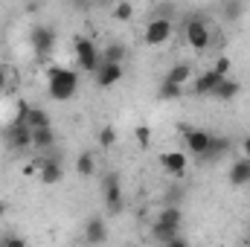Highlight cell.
Masks as SVG:
<instances>
[{"mask_svg": "<svg viewBox=\"0 0 250 247\" xmlns=\"http://www.w3.org/2000/svg\"><path fill=\"white\" fill-rule=\"evenodd\" d=\"M0 247H3V242H0Z\"/></svg>", "mask_w": 250, "mask_h": 247, "instance_id": "obj_35", "label": "cell"}, {"mask_svg": "<svg viewBox=\"0 0 250 247\" xmlns=\"http://www.w3.org/2000/svg\"><path fill=\"white\" fill-rule=\"evenodd\" d=\"M29 44H32V53L38 59H50V53L56 50V29L47 23H35L29 32Z\"/></svg>", "mask_w": 250, "mask_h": 247, "instance_id": "obj_6", "label": "cell"}, {"mask_svg": "<svg viewBox=\"0 0 250 247\" xmlns=\"http://www.w3.org/2000/svg\"><path fill=\"white\" fill-rule=\"evenodd\" d=\"M218 84H221V76H218L215 70H207V73H201V76H195V84H192V93H195V96H212Z\"/></svg>", "mask_w": 250, "mask_h": 247, "instance_id": "obj_13", "label": "cell"}, {"mask_svg": "<svg viewBox=\"0 0 250 247\" xmlns=\"http://www.w3.org/2000/svg\"><path fill=\"white\" fill-rule=\"evenodd\" d=\"M102 201H105L108 215H120V212H123L125 198H123V181H120V172H105V175H102Z\"/></svg>", "mask_w": 250, "mask_h": 247, "instance_id": "obj_2", "label": "cell"}, {"mask_svg": "<svg viewBox=\"0 0 250 247\" xmlns=\"http://www.w3.org/2000/svg\"><path fill=\"white\" fill-rule=\"evenodd\" d=\"M38 181L44 186H56V184H62V178H64V166H62V160L56 157V154H41L38 160Z\"/></svg>", "mask_w": 250, "mask_h": 247, "instance_id": "obj_7", "label": "cell"}, {"mask_svg": "<svg viewBox=\"0 0 250 247\" xmlns=\"http://www.w3.org/2000/svg\"><path fill=\"white\" fill-rule=\"evenodd\" d=\"M166 247H189V242L184 239V236H175V239H172V242H169Z\"/></svg>", "mask_w": 250, "mask_h": 247, "instance_id": "obj_31", "label": "cell"}, {"mask_svg": "<svg viewBox=\"0 0 250 247\" xmlns=\"http://www.w3.org/2000/svg\"><path fill=\"white\" fill-rule=\"evenodd\" d=\"M242 154H245V160H250V137L242 140Z\"/></svg>", "mask_w": 250, "mask_h": 247, "instance_id": "obj_32", "label": "cell"}, {"mask_svg": "<svg viewBox=\"0 0 250 247\" xmlns=\"http://www.w3.org/2000/svg\"><path fill=\"white\" fill-rule=\"evenodd\" d=\"M189 79H192V64H187V62L172 64L169 73H166V82H172V84H178V87H184Z\"/></svg>", "mask_w": 250, "mask_h": 247, "instance_id": "obj_19", "label": "cell"}, {"mask_svg": "<svg viewBox=\"0 0 250 247\" xmlns=\"http://www.w3.org/2000/svg\"><path fill=\"white\" fill-rule=\"evenodd\" d=\"M157 224H166V227H172V230H181V224H184V209L181 206H163L160 212H157V218H154Z\"/></svg>", "mask_w": 250, "mask_h": 247, "instance_id": "obj_18", "label": "cell"}, {"mask_svg": "<svg viewBox=\"0 0 250 247\" xmlns=\"http://www.w3.org/2000/svg\"><path fill=\"white\" fill-rule=\"evenodd\" d=\"M209 143H212V134H207L201 128H184V145H187V151L195 160H201L207 154Z\"/></svg>", "mask_w": 250, "mask_h": 247, "instance_id": "obj_9", "label": "cell"}, {"mask_svg": "<svg viewBox=\"0 0 250 247\" xmlns=\"http://www.w3.org/2000/svg\"><path fill=\"white\" fill-rule=\"evenodd\" d=\"M76 172H79L82 178H90V175H96V157H93L90 151L79 154V160H76Z\"/></svg>", "mask_w": 250, "mask_h": 247, "instance_id": "obj_22", "label": "cell"}, {"mask_svg": "<svg viewBox=\"0 0 250 247\" xmlns=\"http://www.w3.org/2000/svg\"><path fill=\"white\" fill-rule=\"evenodd\" d=\"M134 137H137V145H140V148H148V143H151V128H148V125H137V128H134Z\"/></svg>", "mask_w": 250, "mask_h": 247, "instance_id": "obj_27", "label": "cell"}, {"mask_svg": "<svg viewBox=\"0 0 250 247\" xmlns=\"http://www.w3.org/2000/svg\"><path fill=\"white\" fill-rule=\"evenodd\" d=\"M125 59H128V47L123 41H111L105 44V50H99V64H123L125 67Z\"/></svg>", "mask_w": 250, "mask_h": 247, "instance_id": "obj_15", "label": "cell"}, {"mask_svg": "<svg viewBox=\"0 0 250 247\" xmlns=\"http://www.w3.org/2000/svg\"><path fill=\"white\" fill-rule=\"evenodd\" d=\"M184 35H187V44L192 50H198V53H204V50L209 47V41H212V32H209L207 21H204L201 15H192V18H189L187 26H184Z\"/></svg>", "mask_w": 250, "mask_h": 247, "instance_id": "obj_3", "label": "cell"}, {"mask_svg": "<svg viewBox=\"0 0 250 247\" xmlns=\"http://www.w3.org/2000/svg\"><path fill=\"white\" fill-rule=\"evenodd\" d=\"M160 166L172 175V178H184L187 175V154H181V151H163L160 154Z\"/></svg>", "mask_w": 250, "mask_h": 247, "instance_id": "obj_12", "label": "cell"}, {"mask_svg": "<svg viewBox=\"0 0 250 247\" xmlns=\"http://www.w3.org/2000/svg\"><path fill=\"white\" fill-rule=\"evenodd\" d=\"M56 131H53V125L50 128H35L32 131V148L35 151H41V154H50V151H56Z\"/></svg>", "mask_w": 250, "mask_h": 247, "instance_id": "obj_14", "label": "cell"}, {"mask_svg": "<svg viewBox=\"0 0 250 247\" xmlns=\"http://www.w3.org/2000/svg\"><path fill=\"white\" fill-rule=\"evenodd\" d=\"M84 242L90 247H99V245L108 242V221H105L102 215L87 218V224H84Z\"/></svg>", "mask_w": 250, "mask_h": 247, "instance_id": "obj_10", "label": "cell"}, {"mask_svg": "<svg viewBox=\"0 0 250 247\" xmlns=\"http://www.w3.org/2000/svg\"><path fill=\"white\" fill-rule=\"evenodd\" d=\"M9 212V206H6V201H0V221H3V215Z\"/></svg>", "mask_w": 250, "mask_h": 247, "instance_id": "obj_33", "label": "cell"}, {"mask_svg": "<svg viewBox=\"0 0 250 247\" xmlns=\"http://www.w3.org/2000/svg\"><path fill=\"white\" fill-rule=\"evenodd\" d=\"M248 12V6L245 3H236V0H227V3H221V15H224V21H239L242 15Z\"/></svg>", "mask_w": 250, "mask_h": 247, "instance_id": "obj_23", "label": "cell"}, {"mask_svg": "<svg viewBox=\"0 0 250 247\" xmlns=\"http://www.w3.org/2000/svg\"><path fill=\"white\" fill-rule=\"evenodd\" d=\"M157 96L160 99H181L184 96V87H178V84H172V82H160V90H157Z\"/></svg>", "mask_w": 250, "mask_h": 247, "instance_id": "obj_24", "label": "cell"}, {"mask_svg": "<svg viewBox=\"0 0 250 247\" xmlns=\"http://www.w3.org/2000/svg\"><path fill=\"white\" fill-rule=\"evenodd\" d=\"M239 93H242V84H239L236 79H221V84L215 87V93H212V96H215V99H221V102H233Z\"/></svg>", "mask_w": 250, "mask_h": 247, "instance_id": "obj_20", "label": "cell"}, {"mask_svg": "<svg viewBox=\"0 0 250 247\" xmlns=\"http://www.w3.org/2000/svg\"><path fill=\"white\" fill-rule=\"evenodd\" d=\"M111 15H114L117 21H131V18H134V3H128V0L117 3V6L111 9Z\"/></svg>", "mask_w": 250, "mask_h": 247, "instance_id": "obj_26", "label": "cell"}, {"mask_svg": "<svg viewBox=\"0 0 250 247\" xmlns=\"http://www.w3.org/2000/svg\"><path fill=\"white\" fill-rule=\"evenodd\" d=\"M227 181H230V186H250V160H245V157L236 160L227 172Z\"/></svg>", "mask_w": 250, "mask_h": 247, "instance_id": "obj_16", "label": "cell"}, {"mask_svg": "<svg viewBox=\"0 0 250 247\" xmlns=\"http://www.w3.org/2000/svg\"><path fill=\"white\" fill-rule=\"evenodd\" d=\"M3 140L12 151H26V148H32V128L26 123H12L3 131Z\"/></svg>", "mask_w": 250, "mask_h": 247, "instance_id": "obj_8", "label": "cell"}, {"mask_svg": "<svg viewBox=\"0 0 250 247\" xmlns=\"http://www.w3.org/2000/svg\"><path fill=\"white\" fill-rule=\"evenodd\" d=\"M248 247H250V233H248Z\"/></svg>", "mask_w": 250, "mask_h": 247, "instance_id": "obj_34", "label": "cell"}, {"mask_svg": "<svg viewBox=\"0 0 250 247\" xmlns=\"http://www.w3.org/2000/svg\"><path fill=\"white\" fill-rule=\"evenodd\" d=\"M114 143H117V128L114 125H102L99 128V145L102 148H111Z\"/></svg>", "mask_w": 250, "mask_h": 247, "instance_id": "obj_25", "label": "cell"}, {"mask_svg": "<svg viewBox=\"0 0 250 247\" xmlns=\"http://www.w3.org/2000/svg\"><path fill=\"white\" fill-rule=\"evenodd\" d=\"M6 87H9V67H3V64H0V93H3Z\"/></svg>", "mask_w": 250, "mask_h": 247, "instance_id": "obj_30", "label": "cell"}, {"mask_svg": "<svg viewBox=\"0 0 250 247\" xmlns=\"http://www.w3.org/2000/svg\"><path fill=\"white\" fill-rule=\"evenodd\" d=\"M230 67H233V62H230L227 56H221V59L215 62V67H212V70H215V73H218L221 79H227V73H230Z\"/></svg>", "mask_w": 250, "mask_h": 247, "instance_id": "obj_28", "label": "cell"}, {"mask_svg": "<svg viewBox=\"0 0 250 247\" xmlns=\"http://www.w3.org/2000/svg\"><path fill=\"white\" fill-rule=\"evenodd\" d=\"M175 236H181V230H172V227H166V224H157V221L151 224V239H154L157 245L166 247L172 239H175Z\"/></svg>", "mask_w": 250, "mask_h": 247, "instance_id": "obj_21", "label": "cell"}, {"mask_svg": "<svg viewBox=\"0 0 250 247\" xmlns=\"http://www.w3.org/2000/svg\"><path fill=\"white\" fill-rule=\"evenodd\" d=\"M123 76H125L123 64H99V70L93 73V79H96L99 87H114L117 82H123Z\"/></svg>", "mask_w": 250, "mask_h": 247, "instance_id": "obj_11", "label": "cell"}, {"mask_svg": "<svg viewBox=\"0 0 250 247\" xmlns=\"http://www.w3.org/2000/svg\"><path fill=\"white\" fill-rule=\"evenodd\" d=\"M79 90V73L70 67H50L47 76V93L53 102H70Z\"/></svg>", "mask_w": 250, "mask_h": 247, "instance_id": "obj_1", "label": "cell"}, {"mask_svg": "<svg viewBox=\"0 0 250 247\" xmlns=\"http://www.w3.org/2000/svg\"><path fill=\"white\" fill-rule=\"evenodd\" d=\"M227 151H230V140H227V137H212V143H209L207 154L201 157V163H204V166H209V163L221 160V157H224Z\"/></svg>", "mask_w": 250, "mask_h": 247, "instance_id": "obj_17", "label": "cell"}, {"mask_svg": "<svg viewBox=\"0 0 250 247\" xmlns=\"http://www.w3.org/2000/svg\"><path fill=\"white\" fill-rule=\"evenodd\" d=\"M172 18H166V15H157V18H151L148 23H146V32H143V41H146V47H160V44H166L169 38H172Z\"/></svg>", "mask_w": 250, "mask_h": 247, "instance_id": "obj_5", "label": "cell"}, {"mask_svg": "<svg viewBox=\"0 0 250 247\" xmlns=\"http://www.w3.org/2000/svg\"><path fill=\"white\" fill-rule=\"evenodd\" d=\"M73 53H76L79 70H84V73H96V70H99V47H96L90 38L79 35V38L73 41Z\"/></svg>", "mask_w": 250, "mask_h": 247, "instance_id": "obj_4", "label": "cell"}, {"mask_svg": "<svg viewBox=\"0 0 250 247\" xmlns=\"http://www.w3.org/2000/svg\"><path fill=\"white\" fill-rule=\"evenodd\" d=\"M3 247H29V245H26L23 236H6L3 239Z\"/></svg>", "mask_w": 250, "mask_h": 247, "instance_id": "obj_29", "label": "cell"}]
</instances>
